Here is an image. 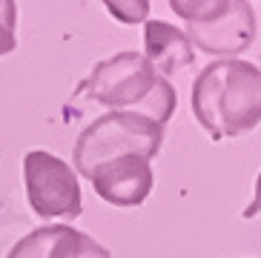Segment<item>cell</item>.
<instances>
[{
    "instance_id": "obj_1",
    "label": "cell",
    "mask_w": 261,
    "mask_h": 258,
    "mask_svg": "<svg viewBox=\"0 0 261 258\" xmlns=\"http://www.w3.org/2000/svg\"><path fill=\"white\" fill-rule=\"evenodd\" d=\"M195 121L215 141H227L258 126L261 72L247 61H215L192 84Z\"/></svg>"
},
{
    "instance_id": "obj_2",
    "label": "cell",
    "mask_w": 261,
    "mask_h": 258,
    "mask_svg": "<svg viewBox=\"0 0 261 258\" xmlns=\"http://www.w3.org/2000/svg\"><path fill=\"white\" fill-rule=\"evenodd\" d=\"M86 98L109 112H138L155 123H167L175 112V89L141 52H118L92 69L84 84Z\"/></svg>"
},
{
    "instance_id": "obj_3",
    "label": "cell",
    "mask_w": 261,
    "mask_h": 258,
    "mask_svg": "<svg viewBox=\"0 0 261 258\" xmlns=\"http://www.w3.org/2000/svg\"><path fill=\"white\" fill-rule=\"evenodd\" d=\"M164 144V126L138 112H107L95 118L77 135L72 149V164L81 175H89L95 167L115 158L138 155L152 161Z\"/></svg>"
},
{
    "instance_id": "obj_4",
    "label": "cell",
    "mask_w": 261,
    "mask_h": 258,
    "mask_svg": "<svg viewBox=\"0 0 261 258\" xmlns=\"http://www.w3.org/2000/svg\"><path fill=\"white\" fill-rule=\"evenodd\" d=\"M26 198L40 218H77L81 215V184L75 169L52 152L32 149L23 158Z\"/></svg>"
},
{
    "instance_id": "obj_5",
    "label": "cell",
    "mask_w": 261,
    "mask_h": 258,
    "mask_svg": "<svg viewBox=\"0 0 261 258\" xmlns=\"http://www.w3.org/2000/svg\"><path fill=\"white\" fill-rule=\"evenodd\" d=\"M255 35H258V23H255V12L250 9L247 0H232L230 9L218 20L190 26V32H187L192 49L198 46L207 55H218L221 61H230L238 52L250 49Z\"/></svg>"
},
{
    "instance_id": "obj_6",
    "label": "cell",
    "mask_w": 261,
    "mask_h": 258,
    "mask_svg": "<svg viewBox=\"0 0 261 258\" xmlns=\"http://www.w3.org/2000/svg\"><path fill=\"white\" fill-rule=\"evenodd\" d=\"M92 181L95 192H98L107 204L112 207H138L146 201L149 190H152V167L149 161L138 158V155H126V158H115L95 167L86 175Z\"/></svg>"
},
{
    "instance_id": "obj_7",
    "label": "cell",
    "mask_w": 261,
    "mask_h": 258,
    "mask_svg": "<svg viewBox=\"0 0 261 258\" xmlns=\"http://www.w3.org/2000/svg\"><path fill=\"white\" fill-rule=\"evenodd\" d=\"M6 258H109V250L69 224H49L23 236Z\"/></svg>"
},
{
    "instance_id": "obj_8",
    "label": "cell",
    "mask_w": 261,
    "mask_h": 258,
    "mask_svg": "<svg viewBox=\"0 0 261 258\" xmlns=\"http://www.w3.org/2000/svg\"><path fill=\"white\" fill-rule=\"evenodd\" d=\"M144 58L155 66L158 75H172L178 69L190 66L195 61V49H192L187 32H181L172 23L164 20H146L144 26Z\"/></svg>"
},
{
    "instance_id": "obj_9",
    "label": "cell",
    "mask_w": 261,
    "mask_h": 258,
    "mask_svg": "<svg viewBox=\"0 0 261 258\" xmlns=\"http://www.w3.org/2000/svg\"><path fill=\"white\" fill-rule=\"evenodd\" d=\"M230 3L232 0H169V9L190 26H201L218 20L230 9Z\"/></svg>"
},
{
    "instance_id": "obj_10",
    "label": "cell",
    "mask_w": 261,
    "mask_h": 258,
    "mask_svg": "<svg viewBox=\"0 0 261 258\" xmlns=\"http://www.w3.org/2000/svg\"><path fill=\"white\" fill-rule=\"evenodd\" d=\"M103 6L118 23L135 26L149 17V0H103Z\"/></svg>"
},
{
    "instance_id": "obj_11",
    "label": "cell",
    "mask_w": 261,
    "mask_h": 258,
    "mask_svg": "<svg viewBox=\"0 0 261 258\" xmlns=\"http://www.w3.org/2000/svg\"><path fill=\"white\" fill-rule=\"evenodd\" d=\"M17 49V3L0 0V55Z\"/></svg>"
}]
</instances>
